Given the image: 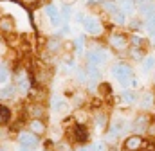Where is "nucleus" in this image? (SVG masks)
Segmentation results:
<instances>
[{"label": "nucleus", "instance_id": "obj_8", "mask_svg": "<svg viewBox=\"0 0 155 151\" xmlns=\"http://www.w3.org/2000/svg\"><path fill=\"white\" fill-rule=\"evenodd\" d=\"M108 59V54L105 52V50H88L87 52V63L88 65H96V67H99L101 63H105Z\"/></svg>", "mask_w": 155, "mask_h": 151}, {"label": "nucleus", "instance_id": "obj_16", "mask_svg": "<svg viewBox=\"0 0 155 151\" xmlns=\"http://www.w3.org/2000/svg\"><path fill=\"white\" fill-rule=\"evenodd\" d=\"M117 5H119V11L124 13V14H132V13L135 11V4H134V0H121Z\"/></svg>", "mask_w": 155, "mask_h": 151}, {"label": "nucleus", "instance_id": "obj_33", "mask_svg": "<svg viewBox=\"0 0 155 151\" xmlns=\"http://www.w3.org/2000/svg\"><path fill=\"white\" fill-rule=\"evenodd\" d=\"M78 81H79V83H85V81H87V70L78 69Z\"/></svg>", "mask_w": 155, "mask_h": 151}, {"label": "nucleus", "instance_id": "obj_17", "mask_svg": "<svg viewBox=\"0 0 155 151\" xmlns=\"http://www.w3.org/2000/svg\"><path fill=\"white\" fill-rule=\"evenodd\" d=\"M99 76H101L99 67L87 63V77H90V83H97V81H99Z\"/></svg>", "mask_w": 155, "mask_h": 151}, {"label": "nucleus", "instance_id": "obj_5", "mask_svg": "<svg viewBox=\"0 0 155 151\" xmlns=\"http://www.w3.org/2000/svg\"><path fill=\"white\" fill-rule=\"evenodd\" d=\"M45 14H47V18H49V22H51L52 27L58 29V27L61 25V22H63V20H61V13L58 11V7H56L54 4H47V5H45Z\"/></svg>", "mask_w": 155, "mask_h": 151}, {"label": "nucleus", "instance_id": "obj_38", "mask_svg": "<svg viewBox=\"0 0 155 151\" xmlns=\"http://www.w3.org/2000/svg\"><path fill=\"white\" fill-rule=\"evenodd\" d=\"M96 2H97V4H99V2H101V0H87V4H96Z\"/></svg>", "mask_w": 155, "mask_h": 151}, {"label": "nucleus", "instance_id": "obj_19", "mask_svg": "<svg viewBox=\"0 0 155 151\" xmlns=\"http://www.w3.org/2000/svg\"><path fill=\"white\" fill-rule=\"evenodd\" d=\"M153 101H155V95L152 94V92H146V94L141 95L139 104H141V108H150V106L153 104Z\"/></svg>", "mask_w": 155, "mask_h": 151}, {"label": "nucleus", "instance_id": "obj_39", "mask_svg": "<svg viewBox=\"0 0 155 151\" xmlns=\"http://www.w3.org/2000/svg\"><path fill=\"white\" fill-rule=\"evenodd\" d=\"M0 151H7V149H5V148H2V146H0Z\"/></svg>", "mask_w": 155, "mask_h": 151}, {"label": "nucleus", "instance_id": "obj_35", "mask_svg": "<svg viewBox=\"0 0 155 151\" xmlns=\"http://www.w3.org/2000/svg\"><path fill=\"white\" fill-rule=\"evenodd\" d=\"M128 83H130V86H132V88H139V86H141V81H139L137 77H130V81H128Z\"/></svg>", "mask_w": 155, "mask_h": 151}, {"label": "nucleus", "instance_id": "obj_1", "mask_svg": "<svg viewBox=\"0 0 155 151\" xmlns=\"http://www.w3.org/2000/svg\"><path fill=\"white\" fill-rule=\"evenodd\" d=\"M85 33L92 34V36H99L103 33V24L97 16H83V22H81Z\"/></svg>", "mask_w": 155, "mask_h": 151}, {"label": "nucleus", "instance_id": "obj_21", "mask_svg": "<svg viewBox=\"0 0 155 151\" xmlns=\"http://www.w3.org/2000/svg\"><path fill=\"white\" fill-rule=\"evenodd\" d=\"M155 69V56H146L144 59H143V72H152Z\"/></svg>", "mask_w": 155, "mask_h": 151}, {"label": "nucleus", "instance_id": "obj_15", "mask_svg": "<svg viewBox=\"0 0 155 151\" xmlns=\"http://www.w3.org/2000/svg\"><path fill=\"white\" fill-rule=\"evenodd\" d=\"M16 94V86L15 85H4L0 88V99H13Z\"/></svg>", "mask_w": 155, "mask_h": 151}, {"label": "nucleus", "instance_id": "obj_30", "mask_svg": "<svg viewBox=\"0 0 155 151\" xmlns=\"http://www.w3.org/2000/svg\"><path fill=\"white\" fill-rule=\"evenodd\" d=\"M128 27H130L132 31H139V29L143 27V22H141V20H130V22H128Z\"/></svg>", "mask_w": 155, "mask_h": 151}, {"label": "nucleus", "instance_id": "obj_12", "mask_svg": "<svg viewBox=\"0 0 155 151\" xmlns=\"http://www.w3.org/2000/svg\"><path fill=\"white\" fill-rule=\"evenodd\" d=\"M148 122H150V120H148V117H146V115H139V117L134 120L132 128H134V131L139 135V131H143V130L146 131V126H148Z\"/></svg>", "mask_w": 155, "mask_h": 151}, {"label": "nucleus", "instance_id": "obj_2", "mask_svg": "<svg viewBox=\"0 0 155 151\" xmlns=\"http://www.w3.org/2000/svg\"><path fill=\"white\" fill-rule=\"evenodd\" d=\"M112 76L116 77L123 86H126L128 81H130V77H132V69L126 63H117V65L112 67Z\"/></svg>", "mask_w": 155, "mask_h": 151}, {"label": "nucleus", "instance_id": "obj_25", "mask_svg": "<svg viewBox=\"0 0 155 151\" xmlns=\"http://www.w3.org/2000/svg\"><path fill=\"white\" fill-rule=\"evenodd\" d=\"M9 69L5 65H0V85H5L9 81Z\"/></svg>", "mask_w": 155, "mask_h": 151}, {"label": "nucleus", "instance_id": "obj_29", "mask_svg": "<svg viewBox=\"0 0 155 151\" xmlns=\"http://www.w3.org/2000/svg\"><path fill=\"white\" fill-rule=\"evenodd\" d=\"M96 126H97V128H105V126H107V115H105V113H99V115L96 117Z\"/></svg>", "mask_w": 155, "mask_h": 151}, {"label": "nucleus", "instance_id": "obj_40", "mask_svg": "<svg viewBox=\"0 0 155 151\" xmlns=\"http://www.w3.org/2000/svg\"><path fill=\"white\" fill-rule=\"evenodd\" d=\"M153 43H155V34H153Z\"/></svg>", "mask_w": 155, "mask_h": 151}, {"label": "nucleus", "instance_id": "obj_41", "mask_svg": "<svg viewBox=\"0 0 155 151\" xmlns=\"http://www.w3.org/2000/svg\"><path fill=\"white\" fill-rule=\"evenodd\" d=\"M96 151H103V149H96Z\"/></svg>", "mask_w": 155, "mask_h": 151}, {"label": "nucleus", "instance_id": "obj_11", "mask_svg": "<svg viewBox=\"0 0 155 151\" xmlns=\"http://www.w3.org/2000/svg\"><path fill=\"white\" fill-rule=\"evenodd\" d=\"M74 140L79 142V144H87V140H88V131H87V128H85L83 124H76V126H74Z\"/></svg>", "mask_w": 155, "mask_h": 151}, {"label": "nucleus", "instance_id": "obj_22", "mask_svg": "<svg viewBox=\"0 0 155 151\" xmlns=\"http://www.w3.org/2000/svg\"><path fill=\"white\" fill-rule=\"evenodd\" d=\"M9 119H11V110H9L7 106L0 104V126L7 124V122H9Z\"/></svg>", "mask_w": 155, "mask_h": 151}, {"label": "nucleus", "instance_id": "obj_34", "mask_svg": "<svg viewBox=\"0 0 155 151\" xmlns=\"http://www.w3.org/2000/svg\"><path fill=\"white\" fill-rule=\"evenodd\" d=\"M99 92L101 94H110V85L108 83H99Z\"/></svg>", "mask_w": 155, "mask_h": 151}, {"label": "nucleus", "instance_id": "obj_26", "mask_svg": "<svg viewBox=\"0 0 155 151\" xmlns=\"http://www.w3.org/2000/svg\"><path fill=\"white\" fill-rule=\"evenodd\" d=\"M60 13H61V20H65V22H67V20L71 18V14H72V7H71L69 4H65V5H63V9H61Z\"/></svg>", "mask_w": 155, "mask_h": 151}, {"label": "nucleus", "instance_id": "obj_37", "mask_svg": "<svg viewBox=\"0 0 155 151\" xmlns=\"http://www.w3.org/2000/svg\"><path fill=\"white\" fill-rule=\"evenodd\" d=\"M78 151H90V146H81Z\"/></svg>", "mask_w": 155, "mask_h": 151}, {"label": "nucleus", "instance_id": "obj_28", "mask_svg": "<svg viewBox=\"0 0 155 151\" xmlns=\"http://www.w3.org/2000/svg\"><path fill=\"white\" fill-rule=\"evenodd\" d=\"M146 29H148L150 33H155V13L146 18Z\"/></svg>", "mask_w": 155, "mask_h": 151}, {"label": "nucleus", "instance_id": "obj_42", "mask_svg": "<svg viewBox=\"0 0 155 151\" xmlns=\"http://www.w3.org/2000/svg\"><path fill=\"white\" fill-rule=\"evenodd\" d=\"M153 83H155V76H153Z\"/></svg>", "mask_w": 155, "mask_h": 151}, {"label": "nucleus", "instance_id": "obj_14", "mask_svg": "<svg viewBox=\"0 0 155 151\" xmlns=\"http://www.w3.org/2000/svg\"><path fill=\"white\" fill-rule=\"evenodd\" d=\"M13 29H15V20H13V16H2V18H0V31L11 33Z\"/></svg>", "mask_w": 155, "mask_h": 151}, {"label": "nucleus", "instance_id": "obj_9", "mask_svg": "<svg viewBox=\"0 0 155 151\" xmlns=\"http://www.w3.org/2000/svg\"><path fill=\"white\" fill-rule=\"evenodd\" d=\"M18 142L24 144V146H27V148H31V149H35V148L38 146L40 140H38V135H35V133H31V131H20Z\"/></svg>", "mask_w": 155, "mask_h": 151}, {"label": "nucleus", "instance_id": "obj_20", "mask_svg": "<svg viewBox=\"0 0 155 151\" xmlns=\"http://www.w3.org/2000/svg\"><path fill=\"white\" fill-rule=\"evenodd\" d=\"M121 99H123V103H124V104H134V103L137 101V95H135V92H134V90H123Z\"/></svg>", "mask_w": 155, "mask_h": 151}, {"label": "nucleus", "instance_id": "obj_13", "mask_svg": "<svg viewBox=\"0 0 155 151\" xmlns=\"http://www.w3.org/2000/svg\"><path fill=\"white\" fill-rule=\"evenodd\" d=\"M99 7H101L105 13H108V14L119 11V5H117L116 0H101V2H99Z\"/></svg>", "mask_w": 155, "mask_h": 151}, {"label": "nucleus", "instance_id": "obj_24", "mask_svg": "<svg viewBox=\"0 0 155 151\" xmlns=\"http://www.w3.org/2000/svg\"><path fill=\"white\" fill-rule=\"evenodd\" d=\"M60 45H61V41H60L58 38H49V40H47V50H49V52H56V50L60 49Z\"/></svg>", "mask_w": 155, "mask_h": 151}, {"label": "nucleus", "instance_id": "obj_31", "mask_svg": "<svg viewBox=\"0 0 155 151\" xmlns=\"http://www.w3.org/2000/svg\"><path fill=\"white\" fill-rule=\"evenodd\" d=\"M130 52H132L130 56H132L134 59H141V61H143V56H141V47H132V50H130Z\"/></svg>", "mask_w": 155, "mask_h": 151}, {"label": "nucleus", "instance_id": "obj_23", "mask_svg": "<svg viewBox=\"0 0 155 151\" xmlns=\"http://www.w3.org/2000/svg\"><path fill=\"white\" fill-rule=\"evenodd\" d=\"M110 16H112V22H114L116 25H124V24H126V14H124V13H121V11L112 13Z\"/></svg>", "mask_w": 155, "mask_h": 151}, {"label": "nucleus", "instance_id": "obj_36", "mask_svg": "<svg viewBox=\"0 0 155 151\" xmlns=\"http://www.w3.org/2000/svg\"><path fill=\"white\" fill-rule=\"evenodd\" d=\"M18 151H33V149L27 148V146H24V144H20V146H18Z\"/></svg>", "mask_w": 155, "mask_h": 151}, {"label": "nucleus", "instance_id": "obj_4", "mask_svg": "<svg viewBox=\"0 0 155 151\" xmlns=\"http://www.w3.org/2000/svg\"><path fill=\"white\" fill-rule=\"evenodd\" d=\"M134 4L143 18H148L150 14L155 13V0H135Z\"/></svg>", "mask_w": 155, "mask_h": 151}, {"label": "nucleus", "instance_id": "obj_32", "mask_svg": "<svg viewBox=\"0 0 155 151\" xmlns=\"http://www.w3.org/2000/svg\"><path fill=\"white\" fill-rule=\"evenodd\" d=\"M146 133H148L152 139H155V119L152 120V122H148V126H146Z\"/></svg>", "mask_w": 155, "mask_h": 151}, {"label": "nucleus", "instance_id": "obj_18", "mask_svg": "<svg viewBox=\"0 0 155 151\" xmlns=\"http://www.w3.org/2000/svg\"><path fill=\"white\" fill-rule=\"evenodd\" d=\"M29 113H31L33 119H41V117L45 115V108H43L40 103H35V104L29 106Z\"/></svg>", "mask_w": 155, "mask_h": 151}, {"label": "nucleus", "instance_id": "obj_3", "mask_svg": "<svg viewBox=\"0 0 155 151\" xmlns=\"http://www.w3.org/2000/svg\"><path fill=\"white\" fill-rule=\"evenodd\" d=\"M126 126H128V122H126L123 117L114 119L112 124H110V130H108V133H107V142H116V139L126 130Z\"/></svg>", "mask_w": 155, "mask_h": 151}, {"label": "nucleus", "instance_id": "obj_27", "mask_svg": "<svg viewBox=\"0 0 155 151\" xmlns=\"http://www.w3.org/2000/svg\"><path fill=\"white\" fill-rule=\"evenodd\" d=\"M128 41H130V45H132V47H143V43H144V40H143V38L135 36V34L128 38Z\"/></svg>", "mask_w": 155, "mask_h": 151}, {"label": "nucleus", "instance_id": "obj_6", "mask_svg": "<svg viewBox=\"0 0 155 151\" xmlns=\"http://www.w3.org/2000/svg\"><path fill=\"white\" fill-rule=\"evenodd\" d=\"M108 43H110V47H112L114 50H124V49L130 45L128 36H126V34H121V33H114V34H110Z\"/></svg>", "mask_w": 155, "mask_h": 151}, {"label": "nucleus", "instance_id": "obj_7", "mask_svg": "<svg viewBox=\"0 0 155 151\" xmlns=\"http://www.w3.org/2000/svg\"><path fill=\"white\" fill-rule=\"evenodd\" d=\"M124 151H139L143 149V146H144V140H143V137L141 135H137V133H134V135H128L126 139H124Z\"/></svg>", "mask_w": 155, "mask_h": 151}, {"label": "nucleus", "instance_id": "obj_10", "mask_svg": "<svg viewBox=\"0 0 155 151\" xmlns=\"http://www.w3.org/2000/svg\"><path fill=\"white\" fill-rule=\"evenodd\" d=\"M29 131L40 137V135H43L47 131V126H45V122L41 119H31L29 120Z\"/></svg>", "mask_w": 155, "mask_h": 151}]
</instances>
